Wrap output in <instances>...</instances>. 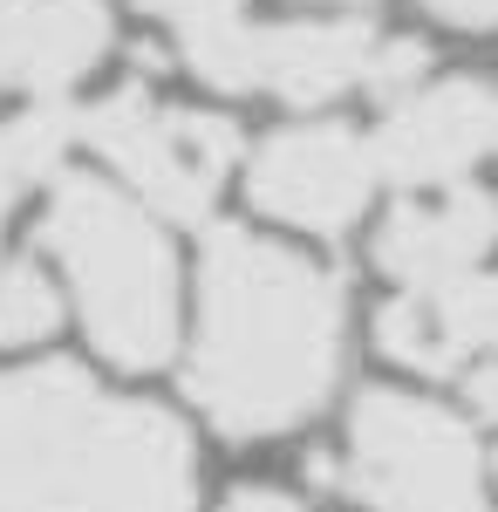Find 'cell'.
<instances>
[{
    "mask_svg": "<svg viewBox=\"0 0 498 512\" xmlns=\"http://www.w3.org/2000/svg\"><path fill=\"white\" fill-rule=\"evenodd\" d=\"M342 328L348 294L321 260H301L246 226H219L205 239L185 383L226 437H280L335 390Z\"/></svg>",
    "mask_w": 498,
    "mask_h": 512,
    "instance_id": "obj_1",
    "label": "cell"
},
{
    "mask_svg": "<svg viewBox=\"0 0 498 512\" xmlns=\"http://www.w3.org/2000/svg\"><path fill=\"white\" fill-rule=\"evenodd\" d=\"M0 512H198L192 437L76 362L0 376Z\"/></svg>",
    "mask_w": 498,
    "mask_h": 512,
    "instance_id": "obj_2",
    "label": "cell"
},
{
    "mask_svg": "<svg viewBox=\"0 0 498 512\" xmlns=\"http://www.w3.org/2000/svg\"><path fill=\"white\" fill-rule=\"evenodd\" d=\"M41 239L69 274L89 342L116 369H157L178 342V274L151 205L76 171L48 198Z\"/></svg>",
    "mask_w": 498,
    "mask_h": 512,
    "instance_id": "obj_3",
    "label": "cell"
},
{
    "mask_svg": "<svg viewBox=\"0 0 498 512\" xmlns=\"http://www.w3.org/2000/svg\"><path fill=\"white\" fill-rule=\"evenodd\" d=\"M178 55L212 89H267L280 103H335L348 89L403 96L423 82V48L403 35H383L362 14L328 21H253L246 7L205 14L178 28Z\"/></svg>",
    "mask_w": 498,
    "mask_h": 512,
    "instance_id": "obj_4",
    "label": "cell"
},
{
    "mask_svg": "<svg viewBox=\"0 0 498 512\" xmlns=\"http://www.w3.org/2000/svg\"><path fill=\"white\" fill-rule=\"evenodd\" d=\"M335 485L369 512H492L478 431L403 390H369L355 403Z\"/></svg>",
    "mask_w": 498,
    "mask_h": 512,
    "instance_id": "obj_5",
    "label": "cell"
},
{
    "mask_svg": "<svg viewBox=\"0 0 498 512\" xmlns=\"http://www.w3.org/2000/svg\"><path fill=\"white\" fill-rule=\"evenodd\" d=\"M82 137L164 219H205L219 185L232 178V164H239V123L232 117L157 103L151 89H137V82L110 89L82 117Z\"/></svg>",
    "mask_w": 498,
    "mask_h": 512,
    "instance_id": "obj_6",
    "label": "cell"
},
{
    "mask_svg": "<svg viewBox=\"0 0 498 512\" xmlns=\"http://www.w3.org/2000/svg\"><path fill=\"white\" fill-rule=\"evenodd\" d=\"M369 151H376V171L410 192L464 185L485 158H498V82L451 76L389 96Z\"/></svg>",
    "mask_w": 498,
    "mask_h": 512,
    "instance_id": "obj_7",
    "label": "cell"
},
{
    "mask_svg": "<svg viewBox=\"0 0 498 512\" xmlns=\"http://www.w3.org/2000/svg\"><path fill=\"white\" fill-rule=\"evenodd\" d=\"M246 185L267 219L335 239L362 219V205L376 192V151L348 123H301V130H280L260 144Z\"/></svg>",
    "mask_w": 498,
    "mask_h": 512,
    "instance_id": "obj_8",
    "label": "cell"
},
{
    "mask_svg": "<svg viewBox=\"0 0 498 512\" xmlns=\"http://www.w3.org/2000/svg\"><path fill=\"white\" fill-rule=\"evenodd\" d=\"M498 246V198L471 185H444V198L396 205L376 233V267L403 287H451L485 267Z\"/></svg>",
    "mask_w": 498,
    "mask_h": 512,
    "instance_id": "obj_9",
    "label": "cell"
},
{
    "mask_svg": "<svg viewBox=\"0 0 498 512\" xmlns=\"http://www.w3.org/2000/svg\"><path fill=\"white\" fill-rule=\"evenodd\" d=\"M110 48L103 0H0V89L62 96Z\"/></svg>",
    "mask_w": 498,
    "mask_h": 512,
    "instance_id": "obj_10",
    "label": "cell"
},
{
    "mask_svg": "<svg viewBox=\"0 0 498 512\" xmlns=\"http://www.w3.org/2000/svg\"><path fill=\"white\" fill-rule=\"evenodd\" d=\"M62 144H69V117L48 110V103L21 110V117H0V226H7L14 198L62 164Z\"/></svg>",
    "mask_w": 498,
    "mask_h": 512,
    "instance_id": "obj_11",
    "label": "cell"
},
{
    "mask_svg": "<svg viewBox=\"0 0 498 512\" xmlns=\"http://www.w3.org/2000/svg\"><path fill=\"white\" fill-rule=\"evenodd\" d=\"M62 321V294L55 280L41 274L35 260H14L0 274V349H28V342H48Z\"/></svg>",
    "mask_w": 498,
    "mask_h": 512,
    "instance_id": "obj_12",
    "label": "cell"
},
{
    "mask_svg": "<svg viewBox=\"0 0 498 512\" xmlns=\"http://www.w3.org/2000/svg\"><path fill=\"white\" fill-rule=\"evenodd\" d=\"M144 14H164V21H205V14H232V7H246V0H137Z\"/></svg>",
    "mask_w": 498,
    "mask_h": 512,
    "instance_id": "obj_13",
    "label": "cell"
},
{
    "mask_svg": "<svg viewBox=\"0 0 498 512\" xmlns=\"http://www.w3.org/2000/svg\"><path fill=\"white\" fill-rule=\"evenodd\" d=\"M437 21H451V28H492L498 21V0H423Z\"/></svg>",
    "mask_w": 498,
    "mask_h": 512,
    "instance_id": "obj_14",
    "label": "cell"
},
{
    "mask_svg": "<svg viewBox=\"0 0 498 512\" xmlns=\"http://www.w3.org/2000/svg\"><path fill=\"white\" fill-rule=\"evenodd\" d=\"M219 512H301V506H294L287 492H273V485H239Z\"/></svg>",
    "mask_w": 498,
    "mask_h": 512,
    "instance_id": "obj_15",
    "label": "cell"
},
{
    "mask_svg": "<svg viewBox=\"0 0 498 512\" xmlns=\"http://www.w3.org/2000/svg\"><path fill=\"white\" fill-rule=\"evenodd\" d=\"M328 7H362V0H328Z\"/></svg>",
    "mask_w": 498,
    "mask_h": 512,
    "instance_id": "obj_16",
    "label": "cell"
},
{
    "mask_svg": "<svg viewBox=\"0 0 498 512\" xmlns=\"http://www.w3.org/2000/svg\"><path fill=\"white\" fill-rule=\"evenodd\" d=\"M492 472H498V458H492Z\"/></svg>",
    "mask_w": 498,
    "mask_h": 512,
    "instance_id": "obj_17",
    "label": "cell"
}]
</instances>
